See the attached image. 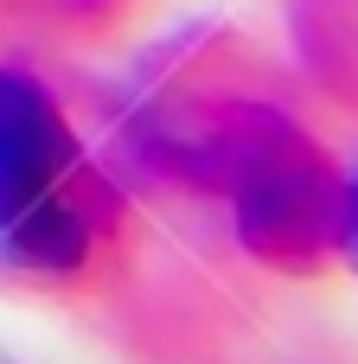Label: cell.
<instances>
[{
  "instance_id": "2",
  "label": "cell",
  "mask_w": 358,
  "mask_h": 364,
  "mask_svg": "<svg viewBox=\"0 0 358 364\" xmlns=\"http://www.w3.org/2000/svg\"><path fill=\"white\" fill-rule=\"evenodd\" d=\"M339 262L358 269V173H346V211H339Z\"/></svg>"
},
{
  "instance_id": "1",
  "label": "cell",
  "mask_w": 358,
  "mask_h": 364,
  "mask_svg": "<svg viewBox=\"0 0 358 364\" xmlns=\"http://www.w3.org/2000/svg\"><path fill=\"white\" fill-rule=\"evenodd\" d=\"M231 230L243 256L282 275H320L339 262V211H346V173L327 147H307L282 160L275 173L250 179L231 205Z\"/></svg>"
}]
</instances>
